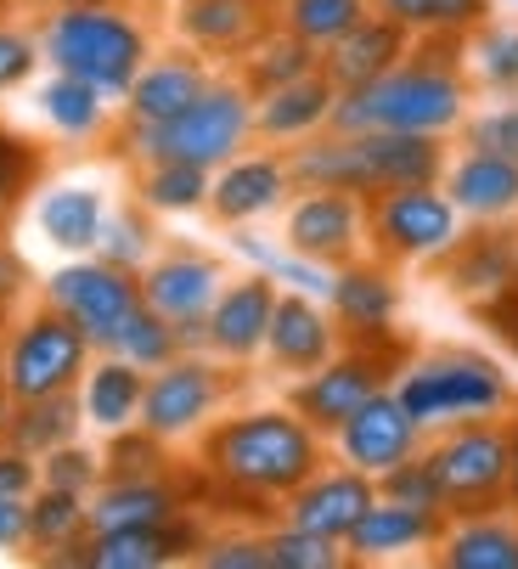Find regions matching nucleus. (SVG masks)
Wrapping results in <instances>:
<instances>
[{"mask_svg":"<svg viewBox=\"0 0 518 569\" xmlns=\"http://www.w3.org/2000/svg\"><path fill=\"white\" fill-rule=\"evenodd\" d=\"M203 462L237 497L288 502L299 485L321 468V435L299 412H277V406H266V412H242V418H226L220 429H209Z\"/></svg>","mask_w":518,"mask_h":569,"instance_id":"1","label":"nucleus"},{"mask_svg":"<svg viewBox=\"0 0 518 569\" xmlns=\"http://www.w3.org/2000/svg\"><path fill=\"white\" fill-rule=\"evenodd\" d=\"M468 113L462 73L440 57L395 62L389 73L367 79L356 91H338L327 130H417V136H446Z\"/></svg>","mask_w":518,"mask_h":569,"instance_id":"2","label":"nucleus"},{"mask_svg":"<svg viewBox=\"0 0 518 569\" xmlns=\"http://www.w3.org/2000/svg\"><path fill=\"white\" fill-rule=\"evenodd\" d=\"M40 57L57 73L91 79L97 91L124 97L130 79L147 68V29L119 7H62L40 29Z\"/></svg>","mask_w":518,"mask_h":569,"instance_id":"3","label":"nucleus"},{"mask_svg":"<svg viewBox=\"0 0 518 569\" xmlns=\"http://www.w3.org/2000/svg\"><path fill=\"white\" fill-rule=\"evenodd\" d=\"M253 136V91L248 86H226V79H209V91L181 108L163 124H130L124 147L136 164H158V158H181V164H203L220 170L226 158H237Z\"/></svg>","mask_w":518,"mask_h":569,"instance_id":"4","label":"nucleus"},{"mask_svg":"<svg viewBox=\"0 0 518 569\" xmlns=\"http://www.w3.org/2000/svg\"><path fill=\"white\" fill-rule=\"evenodd\" d=\"M395 395L422 429H451V423L507 412L512 383L496 361H485L474 350H440V356H422L417 367H406Z\"/></svg>","mask_w":518,"mask_h":569,"instance_id":"5","label":"nucleus"},{"mask_svg":"<svg viewBox=\"0 0 518 569\" xmlns=\"http://www.w3.org/2000/svg\"><path fill=\"white\" fill-rule=\"evenodd\" d=\"M422 457L440 479L446 513H485L512 491V435L496 429L490 418L451 423Z\"/></svg>","mask_w":518,"mask_h":569,"instance_id":"6","label":"nucleus"},{"mask_svg":"<svg viewBox=\"0 0 518 569\" xmlns=\"http://www.w3.org/2000/svg\"><path fill=\"white\" fill-rule=\"evenodd\" d=\"M462 237V209L446 198V187H395L367 198V242L383 260H446Z\"/></svg>","mask_w":518,"mask_h":569,"instance_id":"7","label":"nucleus"},{"mask_svg":"<svg viewBox=\"0 0 518 569\" xmlns=\"http://www.w3.org/2000/svg\"><path fill=\"white\" fill-rule=\"evenodd\" d=\"M84 367H91V339H84L62 310H34L23 328L7 339L0 372H7L12 400H40V395H62L79 389Z\"/></svg>","mask_w":518,"mask_h":569,"instance_id":"8","label":"nucleus"},{"mask_svg":"<svg viewBox=\"0 0 518 569\" xmlns=\"http://www.w3.org/2000/svg\"><path fill=\"white\" fill-rule=\"evenodd\" d=\"M46 305L62 310L73 328L91 339V350H113L119 328L130 321V310L141 305V277L124 271V266H108L102 254H79L73 266L51 271Z\"/></svg>","mask_w":518,"mask_h":569,"instance_id":"9","label":"nucleus"},{"mask_svg":"<svg viewBox=\"0 0 518 569\" xmlns=\"http://www.w3.org/2000/svg\"><path fill=\"white\" fill-rule=\"evenodd\" d=\"M226 400V372L198 356V350H181L176 361H163L152 367L147 389H141V418L136 429H147L152 440H187L198 435L209 418H215V406Z\"/></svg>","mask_w":518,"mask_h":569,"instance_id":"10","label":"nucleus"},{"mask_svg":"<svg viewBox=\"0 0 518 569\" xmlns=\"http://www.w3.org/2000/svg\"><path fill=\"white\" fill-rule=\"evenodd\" d=\"M226 271L209 254H163L141 266V305H152L169 328H176L181 350H203V316L220 299Z\"/></svg>","mask_w":518,"mask_h":569,"instance_id":"11","label":"nucleus"},{"mask_svg":"<svg viewBox=\"0 0 518 569\" xmlns=\"http://www.w3.org/2000/svg\"><path fill=\"white\" fill-rule=\"evenodd\" d=\"M389 356L383 350H372V345H361V350H350V356H327L316 372H305V383L293 389V412L316 429V435H332L350 412H361V406L378 395V389H389Z\"/></svg>","mask_w":518,"mask_h":569,"instance_id":"12","label":"nucleus"},{"mask_svg":"<svg viewBox=\"0 0 518 569\" xmlns=\"http://www.w3.org/2000/svg\"><path fill=\"white\" fill-rule=\"evenodd\" d=\"M332 440H338V457H343V462L378 479V473H389L395 462L417 457V446H422V423L400 406L395 389H378V395L361 406V412H350V418L332 429Z\"/></svg>","mask_w":518,"mask_h":569,"instance_id":"13","label":"nucleus"},{"mask_svg":"<svg viewBox=\"0 0 518 569\" xmlns=\"http://www.w3.org/2000/svg\"><path fill=\"white\" fill-rule=\"evenodd\" d=\"M288 249L321 260V266H343L356 260V249L367 242V198L356 192H327V187H305V198L288 209Z\"/></svg>","mask_w":518,"mask_h":569,"instance_id":"14","label":"nucleus"},{"mask_svg":"<svg viewBox=\"0 0 518 569\" xmlns=\"http://www.w3.org/2000/svg\"><path fill=\"white\" fill-rule=\"evenodd\" d=\"M378 502V479L372 473H361V468H316L299 491L288 497V525H299V530H316V536H327V541H343L356 525H361V513Z\"/></svg>","mask_w":518,"mask_h":569,"instance_id":"15","label":"nucleus"},{"mask_svg":"<svg viewBox=\"0 0 518 569\" xmlns=\"http://www.w3.org/2000/svg\"><path fill=\"white\" fill-rule=\"evenodd\" d=\"M271 305H277V282L266 271H253L242 282H226L220 299L203 316V350L220 361H248L266 350V328H271Z\"/></svg>","mask_w":518,"mask_h":569,"instance_id":"16","label":"nucleus"},{"mask_svg":"<svg viewBox=\"0 0 518 569\" xmlns=\"http://www.w3.org/2000/svg\"><path fill=\"white\" fill-rule=\"evenodd\" d=\"M293 192V176H288V158L277 152H248V158H226L209 181V209L226 220V226H248L259 214L282 209V198Z\"/></svg>","mask_w":518,"mask_h":569,"instance_id":"17","label":"nucleus"},{"mask_svg":"<svg viewBox=\"0 0 518 569\" xmlns=\"http://www.w3.org/2000/svg\"><path fill=\"white\" fill-rule=\"evenodd\" d=\"M446 198L462 209V220L501 226V220L518 214V164H512V158L468 147L457 164L446 170Z\"/></svg>","mask_w":518,"mask_h":569,"instance_id":"18","label":"nucleus"},{"mask_svg":"<svg viewBox=\"0 0 518 569\" xmlns=\"http://www.w3.org/2000/svg\"><path fill=\"white\" fill-rule=\"evenodd\" d=\"M338 333H332V316L321 310V299L310 293H277L271 305V328H266V350L282 372H316L332 356Z\"/></svg>","mask_w":518,"mask_h":569,"instance_id":"19","label":"nucleus"},{"mask_svg":"<svg viewBox=\"0 0 518 569\" xmlns=\"http://www.w3.org/2000/svg\"><path fill=\"white\" fill-rule=\"evenodd\" d=\"M440 536H446V513H428V508H406V502L378 497L361 513V525L343 536V552L361 558V563H378V558H395V552L440 547Z\"/></svg>","mask_w":518,"mask_h":569,"instance_id":"20","label":"nucleus"},{"mask_svg":"<svg viewBox=\"0 0 518 569\" xmlns=\"http://www.w3.org/2000/svg\"><path fill=\"white\" fill-rule=\"evenodd\" d=\"M332 102H338V86L316 68V73L288 79V86H277V91H259L253 130L266 141H305V136L332 124Z\"/></svg>","mask_w":518,"mask_h":569,"instance_id":"21","label":"nucleus"},{"mask_svg":"<svg viewBox=\"0 0 518 569\" xmlns=\"http://www.w3.org/2000/svg\"><path fill=\"white\" fill-rule=\"evenodd\" d=\"M203 91H209V68L198 57H158V62H147L130 79L124 119L130 124H163V119H176L181 108H192Z\"/></svg>","mask_w":518,"mask_h":569,"instance_id":"22","label":"nucleus"},{"mask_svg":"<svg viewBox=\"0 0 518 569\" xmlns=\"http://www.w3.org/2000/svg\"><path fill=\"white\" fill-rule=\"evenodd\" d=\"M192 547V530L181 519L163 525H119V530H91L84 536V569H163Z\"/></svg>","mask_w":518,"mask_h":569,"instance_id":"23","label":"nucleus"},{"mask_svg":"<svg viewBox=\"0 0 518 569\" xmlns=\"http://www.w3.org/2000/svg\"><path fill=\"white\" fill-rule=\"evenodd\" d=\"M400 57H406V29L389 23V18H372V12H367L350 34H338V40L327 46L321 73L332 79L338 91H356V86H367V79L389 73Z\"/></svg>","mask_w":518,"mask_h":569,"instance_id":"24","label":"nucleus"},{"mask_svg":"<svg viewBox=\"0 0 518 569\" xmlns=\"http://www.w3.org/2000/svg\"><path fill=\"white\" fill-rule=\"evenodd\" d=\"M327 305H332L338 328H350L356 339H383L389 321H395L400 293H395V282H389L383 266H350V260H343V266L332 271Z\"/></svg>","mask_w":518,"mask_h":569,"instance_id":"25","label":"nucleus"},{"mask_svg":"<svg viewBox=\"0 0 518 569\" xmlns=\"http://www.w3.org/2000/svg\"><path fill=\"white\" fill-rule=\"evenodd\" d=\"M181 519V491L163 473H124L91 491V530H119V525H163Z\"/></svg>","mask_w":518,"mask_h":569,"instance_id":"26","label":"nucleus"},{"mask_svg":"<svg viewBox=\"0 0 518 569\" xmlns=\"http://www.w3.org/2000/svg\"><path fill=\"white\" fill-rule=\"evenodd\" d=\"M141 389H147V372L108 350L97 367H84V378H79V412L102 435H124L141 418Z\"/></svg>","mask_w":518,"mask_h":569,"instance_id":"27","label":"nucleus"},{"mask_svg":"<svg viewBox=\"0 0 518 569\" xmlns=\"http://www.w3.org/2000/svg\"><path fill=\"white\" fill-rule=\"evenodd\" d=\"M40 237L62 254H97L102 226H108V198L97 187H51L34 209Z\"/></svg>","mask_w":518,"mask_h":569,"instance_id":"28","label":"nucleus"},{"mask_svg":"<svg viewBox=\"0 0 518 569\" xmlns=\"http://www.w3.org/2000/svg\"><path fill=\"white\" fill-rule=\"evenodd\" d=\"M451 266H446V282L462 293V299H474V305H490V299H501L507 288H512V242H507V231H474V237H457V249L446 254Z\"/></svg>","mask_w":518,"mask_h":569,"instance_id":"29","label":"nucleus"},{"mask_svg":"<svg viewBox=\"0 0 518 569\" xmlns=\"http://www.w3.org/2000/svg\"><path fill=\"white\" fill-rule=\"evenodd\" d=\"M440 563L446 569H518V530L496 519L490 508L462 513V525L440 536Z\"/></svg>","mask_w":518,"mask_h":569,"instance_id":"30","label":"nucleus"},{"mask_svg":"<svg viewBox=\"0 0 518 569\" xmlns=\"http://www.w3.org/2000/svg\"><path fill=\"white\" fill-rule=\"evenodd\" d=\"M231 249H237L253 271H266L277 288H288V293H310V299H327V293H332V266H321V260L288 249V242H271V237L237 226V231H231Z\"/></svg>","mask_w":518,"mask_h":569,"instance_id":"31","label":"nucleus"},{"mask_svg":"<svg viewBox=\"0 0 518 569\" xmlns=\"http://www.w3.org/2000/svg\"><path fill=\"white\" fill-rule=\"evenodd\" d=\"M84 412H79V395L62 389V395H40V400H12V423H7V440L23 446L29 457H46L57 446H68L79 435Z\"/></svg>","mask_w":518,"mask_h":569,"instance_id":"32","label":"nucleus"},{"mask_svg":"<svg viewBox=\"0 0 518 569\" xmlns=\"http://www.w3.org/2000/svg\"><path fill=\"white\" fill-rule=\"evenodd\" d=\"M84 536H91V497L57 491V485H40L29 497V547H40V558H57Z\"/></svg>","mask_w":518,"mask_h":569,"instance_id":"33","label":"nucleus"},{"mask_svg":"<svg viewBox=\"0 0 518 569\" xmlns=\"http://www.w3.org/2000/svg\"><path fill=\"white\" fill-rule=\"evenodd\" d=\"M40 113H46V124L57 136L84 141V136H97L108 124V91H97L91 79L57 73V79H46V91H40Z\"/></svg>","mask_w":518,"mask_h":569,"instance_id":"34","label":"nucleus"},{"mask_svg":"<svg viewBox=\"0 0 518 569\" xmlns=\"http://www.w3.org/2000/svg\"><path fill=\"white\" fill-rule=\"evenodd\" d=\"M181 29L209 51H237L259 34V0H187Z\"/></svg>","mask_w":518,"mask_h":569,"instance_id":"35","label":"nucleus"},{"mask_svg":"<svg viewBox=\"0 0 518 569\" xmlns=\"http://www.w3.org/2000/svg\"><path fill=\"white\" fill-rule=\"evenodd\" d=\"M209 181H215V170H203V164L158 158V164H141V203L152 214H192L209 203Z\"/></svg>","mask_w":518,"mask_h":569,"instance_id":"36","label":"nucleus"},{"mask_svg":"<svg viewBox=\"0 0 518 569\" xmlns=\"http://www.w3.org/2000/svg\"><path fill=\"white\" fill-rule=\"evenodd\" d=\"M378 18L400 23L406 34H462L485 23V0H372Z\"/></svg>","mask_w":518,"mask_h":569,"instance_id":"37","label":"nucleus"},{"mask_svg":"<svg viewBox=\"0 0 518 569\" xmlns=\"http://www.w3.org/2000/svg\"><path fill=\"white\" fill-rule=\"evenodd\" d=\"M316 68H321L316 46L282 29V34H271V40L253 46V57H248V91H253V97H259V91H277V86H288V79H305V73H316Z\"/></svg>","mask_w":518,"mask_h":569,"instance_id":"38","label":"nucleus"},{"mask_svg":"<svg viewBox=\"0 0 518 569\" xmlns=\"http://www.w3.org/2000/svg\"><path fill=\"white\" fill-rule=\"evenodd\" d=\"M367 18V0H282V29L327 51L338 34H350Z\"/></svg>","mask_w":518,"mask_h":569,"instance_id":"39","label":"nucleus"},{"mask_svg":"<svg viewBox=\"0 0 518 569\" xmlns=\"http://www.w3.org/2000/svg\"><path fill=\"white\" fill-rule=\"evenodd\" d=\"M113 356H124V361L141 367V372H152V367H163V361L181 356V339H176V328H169L152 305H136L130 321L119 328V339H113Z\"/></svg>","mask_w":518,"mask_h":569,"instance_id":"40","label":"nucleus"},{"mask_svg":"<svg viewBox=\"0 0 518 569\" xmlns=\"http://www.w3.org/2000/svg\"><path fill=\"white\" fill-rule=\"evenodd\" d=\"M266 547H271V569H338L343 563V541H327V536L299 530V525L271 530Z\"/></svg>","mask_w":518,"mask_h":569,"instance_id":"41","label":"nucleus"},{"mask_svg":"<svg viewBox=\"0 0 518 569\" xmlns=\"http://www.w3.org/2000/svg\"><path fill=\"white\" fill-rule=\"evenodd\" d=\"M474 68H479V79H485L490 91L518 97V29H512V23L479 29V40H474Z\"/></svg>","mask_w":518,"mask_h":569,"instance_id":"42","label":"nucleus"},{"mask_svg":"<svg viewBox=\"0 0 518 569\" xmlns=\"http://www.w3.org/2000/svg\"><path fill=\"white\" fill-rule=\"evenodd\" d=\"M378 497L406 502V508H428V513H446L440 479H435V468H428V457H422V451H417V457H406V462H395L389 473H378Z\"/></svg>","mask_w":518,"mask_h":569,"instance_id":"43","label":"nucleus"},{"mask_svg":"<svg viewBox=\"0 0 518 569\" xmlns=\"http://www.w3.org/2000/svg\"><path fill=\"white\" fill-rule=\"evenodd\" d=\"M97 254L108 266H124V271H141L152 260V226L136 214V209H108V226H102V242H97Z\"/></svg>","mask_w":518,"mask_h":569,"instance_id":"44","label":"nucleus"},{"mask_svg":"<svg viewBox=\"0 0 518 569\" xmlns=\"http://www.w3.org/2000/svg\"><path fill=\"white\" fill-rule=\"evenodd\" d=\"M34 176H40V152L23 136L0 130V226L12 220V209L23 203V192L34 187Z\"/></svg>","mask_w":518,"mask_h":569,"instance_id":"45","label":"nucleus"},{"mask_svg":"<svg viewBox=\"0 0 518 569\" xmlns=\"http://www.w3.org/2000/svg\"><path fill=\"white\" fill-rule=\"evenodd\" d=\"M40 485H57V491H73V497H91L102 485V457L97 451H79L73 440L46 451L40 457Z\"/></svg>","mask_w":518,"mask_h":569,"instance_id":"46","label":"nucleus"},{"mask_svg":"<svg viewBox=\"0 0 518 569\" xmlns=\"http://www.w3.org/2000/svg\"><path fill=\"white\" fill-rule=\"evenodd\" d=\"M468 147L496 152V158H512V164H518V97L512 102H496L490 113H479L468 124Z\"/></svg>","mask_w":518,"mask_h":569,"instance_id":"47","label":"nucleus"},{"mask_svg":"<svg viewBox=\"0 0 518 569\" xmlns=\"http://www.w3.org/2000/svg\"><path fill=\"white\" fill-rule=\"evenodd\" d=\"M203 569H271V547L259 536H220L198 552Z\"/></svg>","mask_w":518,"mask_h":569,"instance_id":"48","label":"nucleus"},{"mask_svg":"<svg viewBox=\"0 0 518 569\" xmlns=\"http://www.w3.org/2000/svg\"><path fill=\"white\" fill-rule=\"evenodd\" d=\"M158 446L163 440H152L147 429L130 440V429L124 435H113V451H108V473L113 479H124V473H158Z\"/></svg>","mask_w":518,"mask_h":569,"instance_id":"49","label":"nucleus"},{"mask_svg":"<svg viewBox=\"0 0 518 569\" xmlns=\"http://www.w3.org/2000/svg\"><path fill=\"white\" fill-rule=\"evenodd\" d=\"M34 62H40V40H29L18 29H0V91L23 86V79L34 73Z\"/></svg>","mask_w":518,"mask_h":569,"instance_id":"50","label":"nucleus"},{"mask_svg":"<svg viewBox=\"0 0 518 569\" xmlns=\"http://www.w3.org/2000/svg\"><path fill=\"white\" fill-rule=\"evenodd\" d=\"M40 491V457H29L23 446H0V497H34Z\"/></svg>","mask_w":518,"mask_h":569,"instance_id":"51","label":"nucleus"},{"mask_svg":"<svg viewBox=\"0 0 518 569\" xmlns=\"http://www.w3.org/2000/svg\"><path fill=\"white\" fill-rule=\"evenodd\" d=\"M29 547V497H0V552Z\"/></svg>","mask_w":518,"mask_h":569,"instance_id":"52","label":"nucleus"},{"mask_svg":"<svg viewBox=\"0 0 518 569\" xmlns=\"http://www.w3.org/2000/svg\"><path fill=\"white\" fill-rule=\"evenodd\" d=\"M23 282H29V271H23V260L0 242V321H7V310L18 305V293H23Z\"/></svg>","mask_w":518,"mask_h":569,"instance_id":"53","label":"nucleus"},{"mask_svg":"<svg viewBox=\"0 0 518 569\" xmlns=\"http://www.w3.org/2000/svg\"><path fill=\"white\" fill-rule=\"evenodd\" d=\"M12 423V389H7V372H0V435Z\"/></svg>","mask_w":518,"mask_h":569,"instance_id":"54","label":"nucleus"},{"mask_svg":"<svg viewBox=\"0 0 518 569\" xmlns=\"http://www.w3.org/2000/svg\"><path fill=\"white\" fill-rule=\"evenodd\" d=\"M51 12H62V7H119V0H46Z\"/></svg>","mask_w":518,"mask_h":569,"instance_id":"55","label":"nucleus"},{"mask_svg":"<svg viewBox=\"0 0 518 569\" xmlns=\"http://www.w3.org/2000/svg\"><path fill=\"white\" fill-rule=\"evenodd\" d=\"M507 497H518V429H512V491Z\"/></svg>","mask_w":518,"mask_h":569,"instance_id":"56","label":"nucleus"},{"mask_svg":"<svg viewBox=\"0 0 518 569\" xmlns=\"http://www.w3.org/2000/svg\"><path fill=\"white\" fill-rule=\"evenodd\" d=\"M512 293H518V260H512Z\"/></svg>","mask_w":518,"mask_h":569,"instance_id":"57","label":"nucleus"}]
</instances>
